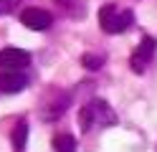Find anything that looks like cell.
<instances>
[{"instance_id":"cell-1","label":"cell","mask_w":157,"mask_h":152,"mask_svg":"<svg viewBox=\"0 0 157 152\" xmlns=\"http://www.w3.org/2000/svg\"><path fill=\"white\" fill-rule=\"evenodd\" d=\"M78 122H81L84 132H91L94 127H112L117 124V114L104 99H91L89 104H84L78 111Z\"/></svg>"},{"instance_id":"cell-2","label":"cell","mask_w":157,"mask_h":152,"mask_svg":"<svg viewBox=\"0 0 157 152\" xmlns=\"http://www.w3.org/2000/svg\"><path fill=\"white\" fill-rule=\"evenodd\" d=\"M134 23V13L132 10H127V8H119V5H114V3H106L101 10H99V25L104 33H124L127 28H129Z\"/></svg>"},{"instance_id":"cell-3","label":"cell","mask_w":157,"mask_h":152,"mask_svg":"<svg viewBox=\"0 0 157 152\" xmlns=\"http://www.w3.org/2000/svg\"><path fill=\"white\" fill-rule=\"evenodd\" d=\"M155 51H157V41L150 38V36H144L142 43H140V48H137L134 53H132V58H129V66H132L134 74H142V71L147 68V64H150L152 56H155Z\"/></svg>"},{"instance_id":"cell-4","label":"cell","mask_w":157,"mask_h":152,"mask_svg":"<svg viewBox=\"0 0 157 152\" xmlns=\"http://www.w3.org/2000/svg\"><path fill=\"white\" fill-rule=\"evenodd\" d=\"M21 23L31 30H48L53 23V15L43 8H25L21 13Z\"/></svg>"},{"instance_id":"cell-5","label":"cell","mask_w":157,"mask_h":152,"mask_svg":"<svg viewBox=\"0 0 157 152\" xmlns=\"http://www.w3.org/2000/svg\"><path fill=\"white\" fill-rule=\"evenodd\" d=\"M28 86V76L21 68H3L0 71V91L3 94H18Z\"/></svg>"},{"instance_id":"cell-6","label":"cell","mask_w":157,"mask_h":152,"mask_svg":"<svg viewBox=\"0 0 157 152\" xmlns=\"http://www.w3.org/2000/svg\"><path fill=\"white\" fill-rule=\"evenodd\" d=\"M28 64H31V53L23 48L8 46L0 51V68H25Z\"/></svg>"},{"instance_id":"cell-7","label":"cell","mask_w":157,"mask_h":152,"mask_svg":"<svg viewBox=\"0 0 157 152\" xmlns=\"http://www.w3.org/2000/svg\"><path fill=\"white\" fill-rule=\"evenodd\" d=\"M68 104H71V96H68V94H61V91H58V94H56V99L51 101V104H46L43 119H58V117H61L63 111L68 109Z\"/></svg>"},{"instance_id":"cell-8","label":"cell","mask_w":157,"mask_h":152,"mask_svg":"<svg viewBox=\"0 0 157 152\" xmlns=\"http://www.w3.org/2000/svg\"><path fill=\"white\" fill-rule=\"evenodd\" d=\"M25 139H28V124L25 122H18L15 129H13V150L23 152L25 150Z\"/></svg>"},{"instance_id":"cell-9","label":"cell","mask_w":157,"mask_h":152,"mask_svg":"<svg viewBox=\"0 0 157 152\" xmlns=\"http://www.w3.org/2000/svg\"><path fill=\"white\" fill-rule=\"evenodd\" d=\"M53 150L56 152H76V139L71 134H56L53 137Z\"/></svg>"},{"instance_id":"cell-10","label":"cell","mask_w":157,"mask_h":152,"mask_svg":"<svg viewBox=\"0 0 157 152\" xmlns=\"http://www.w3.org/2000/svg\"><path fill=\"white\" fill-rule=\"evenodd\" d=\"M56 3L61 5L68 15H78V18L84 15V0H56Z\"/></svg>"},{"instance_id":"cell-11","label":"cell","mask_w":157,"mask_h":152,"mask_svg":"<svg viewBox=\"0 0 157 152\" xmlns=\"http://www.w3.org/2000/svg\"><path fill=\"white\" fill-rule=\"evenodd\" d=\"M81 64H84V68H89V71H99L104 66V56L101 53H84Z\"/></svg>"},{"instance_id":"cell-12","label":"cell","mask_w":157,"mask_h":152,"mask_svg":"<svg viewBox=\"0 0 157 152\" xmlns=\"http://www.w3.org/2000/svg\"><path fill=\"white\" fill-rule=\"evenodd\" d=\"M18 3H21V0H0V15L13 13V10L18 8Z\"/></svg>"}]
</instances>
